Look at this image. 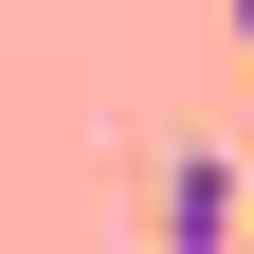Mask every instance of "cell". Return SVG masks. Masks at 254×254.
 Here are the masks:
<instances>
[{
	"mask_svg": "<svg viewBox=\"0 0 254 254\" xmlns=\"http://www.w3.org/2000/svg\"><path fill=\"white\" fill-rule=\"evenodd\" d=\"M236 236H254V182L218 145H164V254H236Z\"/></svg>",
	"mask_w": 254,
	"mask_h": 254,
	"instance_id": "6da1fadb",
	"label": "cell"
},
{
	"mask_svg": "<svg viewBox=\"0 0 254 254\" xmlns=\"http://www.w3.org/2000/svg\"><path fill=\"white\" fill-rule=\"evenodd\" d=\"M236 37H254V0H236Z\"/></svg>",
	"mask_w": 254,
	"mask_h": 254,
	"instance_id": "7a4b0ae2",
	"label": "cell"
}]
</instances>
